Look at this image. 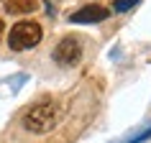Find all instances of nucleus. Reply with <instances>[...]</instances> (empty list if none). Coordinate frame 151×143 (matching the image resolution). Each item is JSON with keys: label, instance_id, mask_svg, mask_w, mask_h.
I'll list each match as a JSON object with an SVG mask.
<instances>
[{"label": "nucleus", "instance_id": "obj_6", "mask_svg": "<svg viewBox=\"0 0 151 143\" xmlns=\"http://www.w3.org/2000/svg\"><path fill=\"white\" fill-rule=\"evenodd\" d=\"M133 5H136V0H115V3H113V10H115V13H123V10L133 8Z\"/></svg>", "mask_w": 151, "mask_h": 143}, {"label": "nucleus", "instance_id": "obj_2", "mask_svg": "<svg viewBox=\"0 0 151 143\" xmlns=\"http://www.w3.org/2000/svg\"><path fill=\"white\" fill-rule=\"evenodd\" d=\"M41 26L36 21H18L8 33V46L13 51H26V49H33L39 46L41 41Z\"/></svg>", "mask_w": 151, "mask_h": 143}, {"label": "nucleus", "instance_id": "obj_3", "mask_svg": "<svg viewBox=\"0 0 151 143\" xmlns=\"http://www.w3.org/2000/svg\"><path fill=\"white\" fill-rule=\"evenodd\" d=\"M80 59H82V46L74 36H67L54 46V61L59 66H74V64H80Z\"/></svg>", "mask_w": 151, "mask_h": 143}, {"label": "nucleus", "instance_id": "obj_5", "mask_svg": "<svg viewBox=\"0 0 151 143\" xmlns=\"http://www.w3.org/2000/svg\"><path fill=\"white\" fill-rule=\"evenodd\" d=\"M3 8L10 16H26V13H33L39 8V0H3Z\"/></svg>", "mask_w": 151, "mask_h": 143}, {"label": "nucleus", "instance_id": "obj_7", "mask_svg": "<svg viewBox=\"0 0 151 143\" xmlns=\"http://www.w3.org/2000/svg\"><path fill=\"white\" fill-rule=\"evenodd\" d=\"M3 31H5V23H3V21H0V36H3Z\"/></svg>", "mask_w": 151, "mask_h": 143}, {"label": "nucleus", "instance_id": "obj_4", "mask_svg": "<svg viewBox=\"0 0 151 143\" xmlns=\"http://www.w3.org/2000/svg\"><path fill=\"white\" fill-rule=\"evenodd\" d=\"M110 16V10L103 8V5H85V8H80L77 13H72V23H100V21H105V18Z\"/></svg>", "mask_w": 151, "mask_h": 143}, {"label": "nucleus", "instance_id": "obj_1", "mask_svg": "<svg viewBox=\"0 0 151 143\" xmlns=\"http://www.w3.org/2000/svg\"><path fill=\"white\" fill-rule=\"evenodd\" d=\"M59 123V107L54 102H36L23 112V128L31 133H49L51 128H56Z\"/></svg>", "mask_w": 151, "mask_h": 143}]
</instances>
